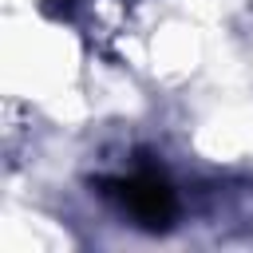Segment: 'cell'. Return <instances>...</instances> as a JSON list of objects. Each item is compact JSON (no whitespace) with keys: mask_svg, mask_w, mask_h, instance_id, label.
<instances>
[{"mask_svg":"<svg viewBox=\"0 0 253 253\" xmlns=\"http://www.w3.org/2000/svg\"><path fill=\"white\" fill-rule=\"evenodd\" d=\"M107 194L146 229H166L174 221V213H178L174 186L154 170H138L130 178H115V182H107Z\"/></svg>","mask_w":253,"mask_h":253,"instance_id":"obj_1","label":"cell"}]
</instances>
